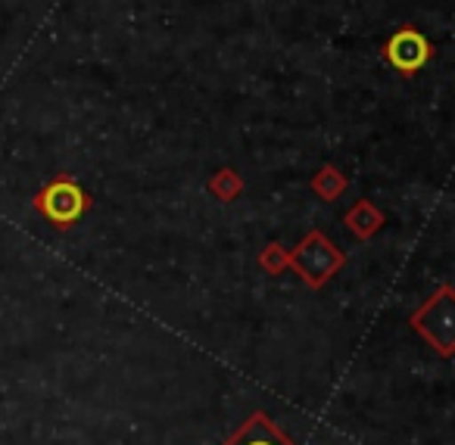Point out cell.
I'll return each mask as SVG.
<instances>
[{
    "instance_id": "1",
    "label": "cell",
    "mask_w": 455,
    "mask_h": 445,
    "mask_svg": "<svg viewBox=\"0 0 455 445\" xmlns=\"http://www.w3.org/2000/svg\"><path fill=\"white\" fill-rule=\"evenodd\" d=\"M35 203H38L41 212H44L47 219L60 227L76 225V221L84 215V209H88V196H84V190L78 187L76 181H69V178L53 181L51 187H44Z\"/></svg>"
},
{
    "instance_id": "2",
    "label": "cell",
    "mask_w": 455,
    "mask_h": 445,
    "mask_svg": "<svg viewBox=\"0 0 455 445\" xmlns=\"http://www.w3.org/2000/svg\"><path fill=\"white\" fill-rule=\"evenodd\" d=\"M449 296H452V290L443 287L440 296L430 299L427 306L411 318V324H415L418 330H421L424 337H427L430 343L443 352V355L452 352V330H455L452 327V299H449Z\"/></svg>"
},
{
    "instance_id": "3",
    "label": "cell",
    "mask_w": 455,
    "mask_h": 445,
    "mask_svg": "<svg viewBox=\"0 0 455 445\" xmlns=\"http://www.w3.org/2000/svg\"><path fill=\"white\" fill-rule=\"evenodd\" d=\"M384 53L393 69L403 72V75H411V72L427 66V60L434 57V47H430V41L424 38L421 32H415V28H399V32L387 41Z\"/></svg>"
},
{
    "instance_id": "4",
    "label": "cell",
    "mask_w": 455,
    "mask_h": 445,
    "mask_svg": "<svg viewBox=\"0 0 455 445\" xmlns=\"http://www.w3.org/2000/svg\"><path fill=\"white\" fill-rule=\"evenodd\" d=\"M340 252L322 237V234H312L309 240L299 243V250L293 252V265L299 268V274L309 283H322L328 274H334L340 268Z\"/></svg>"
},
{
    "instance_id": "5",
    "label": "cell",
    "mask_w": 455,
    "mask_h": 445,
    "mask_svg": "<svg viewBox=\"0 0 455 445\" xmlns=\"http://www.w3.org/2000/svg\"><path fill=\"white\" fill-rule=\"evenodd\" d=\"M225 445H293V442L284 433H278L268 424L266 414H253V417L237 430V436H231Z\"/></svg>"
},
{
    "instance_id": "6",
    "label": "cell",
    "mask_w": 455,
    "mask_h": 445,
    "mask_svg": "<svg viewBox=\"0 0 455 445\" xmlns=\"http://www.w3.org/2000/svg\"><path fill=\"white\" fill-rule=\"evenodd\" d=\"M380 225V219L371 212V206H359L355 212H349V227L359 234H371Z\"/></svg>"
}]
</instances>
